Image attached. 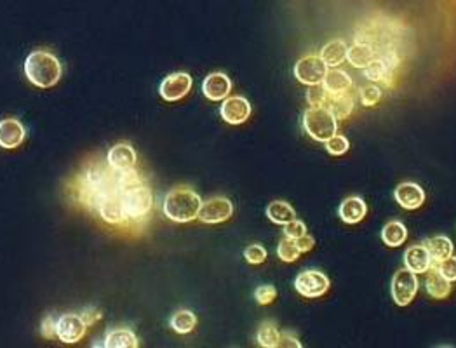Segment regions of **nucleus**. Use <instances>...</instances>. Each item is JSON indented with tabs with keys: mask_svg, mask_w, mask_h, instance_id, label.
Wrapping results in <instances>:
<instances>
[{
	"mask_svg": "<svg viewBox=\"0 0 456 348\" xmlns=\"http://www.w3.org/2000/svg\"><path fill=\"white\" fill-rule=\"evenodd\" d=\"M61 73H63V68H61L60 60L49 51H34L28 54L25 61V75L40 89H49L56 86L61 79Z\"/></svg>",
	"mask_w": 456,
	"mask_h": 348,
	"instance_id": "1",
	"label": "nucleus"
},
{
	"mask_svg": "<svg viewBox=\"0 0 456 348\" xmlns=\"http://www.w3.org/2000/svg\"><path fill=\"white\" fill-rule=\"evenodd\" d=\"M200 206H202V200L190 186H176L169 190L164 199V214L171 221L188 223L199 216Z\"/></svg>",
	"mask_w": 456,
	"mask_h": 348,
	"instance_id": "2",
	"label": "nucleus"
},
{
	"mask_svg": "<svg viewBox=\"0 0 456 348\" xmlns=\"http://www.w3.org/2000/svg\"><path fill=\"white\" fill-rule=\"evenodd\" d=\"M304 127L310 138L319 143H324L333 134H337V117L331 113V110L327 106H312V108H308L305 112Z\"/></svg>",
	"mask_w": 456,
	"mask_h": 348,
	"instance_id": "3",
	"label": "nucleus"
},
{
	"mask_svg": "<svg viewBox=\"0 0 456 348\" xmlns=\"http://www.w3.org/2000/svg\"><path fill=\"white\" fill-rule=\"evenodd\" d=\"M120 195H122L124 211H126L127 219L145 218L153 206L152 190L145 183L129 186V188H120Z\"/></svg>",
	"mask_w": 456,
	"mask_h": 348,
	"instance_id": "4",
	"label": "nucleus"
},
{
	"mask_svg": "<svg viewBox=\"0 0 456 348\" xmlns=\"http://www.w3.org/2000/svg\"><path fill=\"white\" fill-rule=\"evenodd\" d=\"M390 291H392V299L397 303V305L399 307L410 305L418 292L417 273L411 272V270L408 269H403L399 270V272H396L393 273Z\"/></svg>",
	"mask_w": 456,
	"mask_h": 348,
	"instance_id": "5",
	"label": "nucleus"
},
{
	"mask_svg": "<svg viewBox=\"0 0 456 348\" xmlns=\"http://www.w3.org/2000/svg\"><path fill=\"white\" fill-rule=\"evenodd\" d=\"M327 73V65L324 60L315 54L301 58L297 65H294V77L300 80L305 86H313V84H323L324 77Z\"/></svg>",
	"mask_w": 456,
	"mask_h": 348,
	"instance_id": "6",
	"label": "nucleus"
},
{
	"mask_svg": "<svg viewBox=\"0 0 456 348\" xmlns=\"http://www.w3.org/2000/svg\"><path fill=\"white\" fill-rule=\"evenodd\" d=\"M294 288L305 298H320L330 289V278L319 270H305L298 273Z\"/></svg>",
	"mask_w": 456,
	"mask_h": 348,
	"instance_id": "7",
	"label": "nucleus"
},
{
	"mask_svg": "<svg viewBox=\"0 0 456 348\" xmlns=\"http://www.w3.org/2000/svg\"><path fill=\"white\" fill-rule=\"evenodd\" d=\"M96 209L100 211L101 218L107 223H112V225H122V223L127 221L119 185H117L114 190H110V192L98 202Z\"/></svg>",
	"mask_w": 456,
	"mask_h": 348,
	"instance_id": "8",
	"label": "nucleus"
},
{
	"mask_svg": "<svg viewBox=\"0 0 456 348\" xmlns=\"http://www.w3.org/2000/svg\"><path fill=\"white\" fill-rule=\"evenodd\" d=\"M232 214L233 204L230 202V199H227V197H213V199L202 202L197 218L202 223H207V225H216V223L227 221Z\"/></svg>",
	"mask_w": 456,
	"mask_h": 348,
	"instance_id": "9",
	"label": "nucleus"
},
{
	"mask_svg": "<svg viewBox=\"0 0 456 348\" xmlns=\"http://www.w3.org/2000/svg\"><path fill=\"white\" fill-rule=\"evenodd\" d=\"M193 86V80L188 73L185 72H178V73H171L169 77L162 80L160 84V96L162 100L166 101H180L181 98L187 96L190 93Z\"/></svg>",
	"mask_w": 456,
	"mask_h": 348,
	"instance_id": "10",
	"label": "nucleus"
},
{
	"mask_svg": "<svg viewBox=\"0 0 456 348\" xmlns=\"http://www.w3.org/2000/svg\"><path fill=\"white\" fill-rule=\"evenodd\" d=\"M86 322L77 314H65L56 321V336L60 342L68 343V345L80 342L86 335Z\"/></svg>",
	"mask_w": 456,
	"mask_h": 348,
	"instance_id": "11",
	"label": "nucleus"
},
{
	"mask_svg": "<svg viewBox=\"0 0 456 348\" xmlns=\"http://www.w3.org/2000/svg\"><path fill=\"white\" fill-rule=\"evenodd\" d=\"M220 113L227 124H244L251 117V103L244 96H228L221 103Z\"/></svg>",
	"mask_w": 456,
	"mask_h": 348,
	"instance_id": "12",
	"label": "nucleus"
},
{
	"mask_svg": "<svg viewBox=\"0 0 456 348\" xmlns=\"http://www.w3.org/2000/svg\"><path fill=\"white\" fill-rule=\"evenodd\" d=\"M136 152L129 143H117L108 150L107 162L112 169L117 173H124V171H131L136 166Z\"/></svg>",
	"mask_w": 456,
	"mask_h": 348,
	"instance_id": "13",
	"label": "nucleus"
},
{
	"mask_svg": "<svg viewBox=\"0 0 456 348\" xmlns=\"http://www.w3.org/2000/svg\"><path fill=\"white\" fill-rule=\"evenodd\" d=\"M230 91H232V80L223 72L209 73L202 82L204 96L211 101H223L225 98H228Z\"/></svg>",
	"mask_w": 456,
	"mask_h": 348,
	"instance_id": "14",
	"label": "nucleus"
},
{
	"mask_svg": "<svg viewBox=\"0 0 456 348\" xmlns=\"http://www.w3.org/2000/svg\"><path fill=\"white\" fill-rule=\"evenodd\" d=\"M27 138V129L18 119L0 120V146L6 150L18 148Z\"/></svg>",
	"mask_w": 456,
	"mask_h": 348,
	"instance_id": "15",
	"label": "nucleus"
},
{
	"mask_svg": "<svg viewBox=\"0 0 456 348\" xmlns=\"http://www.w3.org/2000/svg\"><path fill=\"white\" fill-rule=\"evenodd\" d=\"M393 197H396V200L399 202V206L408 209V211H415V209H418L423 204V200H425V192H423L422 186L417 185V183L406 181L397 186L396 192H393Z\"/></svg>",
	"mask_w": 456,
	"mask_h": 348,
	"instance_id": "16",
	"label": "nucleus"
},
{
	"mask_svg": "<svg viewBox=\"0 0 456 348\" xmlns=\"http://www.w3.org/2000/svg\"><path fill=\"white\" fill-rule=\"evenodd\" d=\"M404 266L419 276L432 269V256L429 254L425 245H411L404 252Z\"/></svg>",
	"mask_w": 456,
	"mask_h": 348,
	"instance_id": "17",
	"label": "nucleus"
},
{
	"mask_svg": "<svg viewBox=\"0 0 456 348\" xmlns=\"http://www.w3.org/2000/svg\"><path fill=\"white\" fill-rule=\"evenodd\" d=\"M367 212V206L360 197H348L340 204L338 214H340L341 221L346 225H356V223L363 221L364 216Z\"/></svg>",
	"mask_w": 456,
	"mask_h": 348,
	"instance_id": "18",
	"label": "nucleus"
},
{
	"mask_svg": "<svg viewBox=\"0 0 456 348\" xmlns=\"http://www.w3.org/2000/svg\"><path fill=\"white\" fill-rule=\"evenodd\" d=\"M324 89L327 91V94L331 96H337V94H343L352 87V79L346 72H343L340 68H331L327 70L326 77L323 80Z\"/></svg>",
	"mask_w": 456,
	"mask_h": 348,
	"instance_id": "19",
	"label": "nucleus"
},
{
	"mask_svg": "<svg viewBox=\"0 0 456 348\" xmlns=\"http://www.w3.org/2000/svg\"><path fill=\"white\" fill-rule=\"evenodd\" d=\"M425 289L432 298L436 299H444L450 296L451 292V282L448 281L443 273L437 269L429 270L425 277Z\"/></svg>",
	"mask_w": 456,
	"mask_h": 348,
	"instance_id": "20",
	"label": "nucleus"
},
{
	"mask_svg": "<svg viewBox=\"0 0 456 348\" xmlns=\"http://www.w3.org/2000/svg\"><path fill=\"white\" fill-rule=\"evenodd\" d=\"M346 60L352 65L353 68H366L367 65L373 63L377 60V53L370 44H360L357 42L356 46H352L346 53Z\"/></svg>",
	"mask_w": 456,
	"mask_h": 348,
	"instance_id": "21",
	"label": "nucleus"
},
{
	"mask_svg": "<svg viewBox=\"0 0 456 348\" xmlns=\"http://www.w3.org/2000/svg\"><path fill=\"white\" fill-rule=\"evenodd\" d=\"M423 245L426 247V251H429V254L432 256V262H443V259L450 258L451 254H453V243H451L448 237L444 236H437V237H432V239H426Z\"/></svg>",
	"mask_w": 456,
	"mask_h": 348,
	"instance_id": "22",
	"label": "nucleus"
},
{
	"mask_svg": "<svg viewBox=\"0 0 456 348\" xmlns=\"http://www.w3.org/2000/svg\"><path fill=\"white\" fill-rule=\"evenodd\" d=\"M346 53H348V47L343 40H331L320 51V58H323L327 67H338L346 60Z\"/></svg>",
	"mask_w": 456,
	"mask_h": 348,
	"instance_id": "23",
	"label": "nucleus"
},
{
	"mask_svg": "<svg viewBox=\"0 0 456 348\" xmlns=\"http://www.w3.org/2000/svg\"><path fill=\"white\" fill-rule=\"evenodd\" d=\"M138 345L136 335L131 329H112L105 338V347L108 348H136Z\"/></svg>",
	"mask_w": 456,
	"mask_h": 348,
	"instance_id": "24",
	"label": "nucleus"
},
{
	"mask_svg": "<svg viewBox=\"0 0 456 348\" xmlns=\"http://www.w3.org/2000/svg\"><path fill=\"white\" fill-rule=\"evenodd\" d=\"M408 239V228L404 223L400 221H390L383 226L382 230V240L389 247H399L400 244L406 243Z\"/></svg>",
	"mask_w": 456,
	"mask_h": 348,
	"instance_id": "25",
	"label": "nucleus"
},
{
	"mask_svg": "<svg viewBox=\"0 0 456 348\" xmlns=\"http://www.w3.org/2000/svg\"><path fill=\"white\" fill-rule=\"evenodd\" d=\"M266 216H268L270 221H273L275 225H286L291 219L297 218V212L294 209L289 206L284 200H273V202L268 204L266 207Z\"/></svg>",
	"mask_w": 456,
	"mask_h": 348,
	"instance_id": "26",
	"label": "nucleus"
},
{
	"mask_svg": "<svg viewBox=\"0 0 456 348\" xmlns=\"http://www.w3.org/2000/svg\"><path fill=\"white\" fill-rule=\"evenodd\" d=\"M169 324L171 328L176 333H180V335H188V333H192L193 328H195L197 317L190 310H178L176 314H173Z\"/></svg>",
	"mask_w": 456,
	"mask_h": 348,
	"instance_id": "27",
	"label": "nucleus"
},
{
	"mask_svg": "<svg viewBox=\"0 0 456 348\" xmlns=\"http://www.w3.org/2000/svg\"><path fill=\"white\" fill-rule=\"evenodd\" d=\"M256 340H258V343H260V347L277 348L280 343V333L273 322L266 321L260 326V329H258Z\"/></svg>",
	"mask_w": 456,
	"mask_h": 348,
	"instance_id": "28",
	"label": "nucleus"
},
{
	"mask_svg": "<svg viewBox=\"0 0 456 348\" xmlns=\"http://www.w3.org/2000/svg\"><path fill=\"white\" fill-rule=\"evenodd\" d=\"M327 108L331 110V113H333L334 117H337V120H345L348 119V115L352 113L353 110V100L352 96H348L346 93L343 94H337V96L331 98L330 101V106Z\"/></svg>",
	"mask_w": 456,
	"mask_h": 348,
	"instance_id": "29",
	"label": "nucleus"
},
{
	"mask_svg": "<svg viewBox=\"0 0 456 348\" xmlns=\"http://www.w3.org/2000/svg\"><path fill=\"white\" fill-rule=\"evenodd\" d=\"M390 72H392V68L389 67V63H386L383 58H377L373 63L367 65V67L364 68V75H366V79L371 80V82H380V80H385V77L389 75Z\"/></svg>",
	"mask_w": 456,
	"mask_h": 348,
	"instance_id": "30",
	"label": "nucleus"
},
{
	"mask_svg": "<svg viewBox=\"0 0 456 348\" xmlns=\"http://www.w3.org/2000/svg\"><path fill=\"white\" fill-rule=\"evenodd\" d=\"M301 251L298 249L297 243L294 239H289V237H284L282 240L279 243V247H277V256H279L282 262L286 263H293L300 258Z\"/></svg>",
	"mask_w": 456,
	"mask_h": 348,
	"instance_id": "31",
	"label": "nucleus"
},
{
	"mask_svg": "<svg viewBox=\"0 0 456 348\" xmlns=\"http://www.w3.org/2000/svg\"><path fill=\"white\" fill-rule=\"evenodd\" d=\"M324 145H326V150L327 153H331V155L338 157V155H343V153L348 152L350 148V143L348 139L345 136H341V134H333L327 141H324Z\"/></svg>",
	"mask_w": 456,
	"mask_h": 348,
	"instance_id": "32",
	"label": "nucleus"
},
{
	"mask_svg": "<svg viewBox=\"0 0 456 348\" xmlns=\"http://www.w3.org/2000/svg\"><path fill=\"white\" fill-rule=\"evenodd\" d=\"M382 100V89L377 84H367L360 89V101L364 106H374Z\"/></svg>",
	"mask_w": 456,
	"mask_h": 348,
	"instance_id": "33",
	"label": "nucleus"
},
{
	"mask_svg": "<svg viewBox=\"0 0 456 348\" xmlns=\"http://www.w3.org/2000/svg\"><path fill=\"white\" fill-rule=\"evenodd\" d=\"M306 101L312 106H323L327 101V91L324 89L323 84H313L306 91Z\"/></svg>",
	"mask_w": 456,
	"mask_h": 348,
	"instance_id": "34",
	"label": "nucleus"
},
{
	"mask_svg": "<svg viewBox=\"0 0 456 348\" xmlns=\"http://www.w3.org/2000/svg\"><path fill=\"white\" fill-rule=\"evenodd\" d=\"M244 258H246V262L251 263V265H260V263H263L266 259V249L260 244L249 245V247H246V251H244Z\"/></svg>",
	"mask_w": 456,
	"mask_h": 348,
	"instance_id": "35",
	"label": "nucleus"
},
{
	"mask_svg": "<svg viewBox=\"0 0 456 348\" xmlns=\"http://www.w3.org/2000/svg\"><path fill=\"white\" fill-rule=\"evenodd\" d=\"M275 298H277V289L270 284L260 285V288H256V291H254V299H256L260 305H270Z\"/></svg>",
	"mask_w": 456,
	"mask_h": 348,
	"instance_id": "36",
	"label": "nucleus"
},
{
	"mask_svg": "<svg viewBox=\"0 0 456 348\" xmlns=\"http://www.w3.org/2000/svg\"><path fill=\"white\" fill-rule=\"evenodd\" d=\"M306 233V225L304 221H300V219H291L289 223H286L284 225V236L289 237V239H294L297 240L298 237L305 236Z\"/></svg>",
	"mask_w": 456,
	"mask_h": 348,
	"instance_id": "37",
	"label": "nucleus"
},
{
	"mask_svg": "<svg viewBox=\"0 0 456 348\" xmlns=\"http://www.w3.org/2000/svg\"><path fill=\"white\" fill-rule=\"evenodd\" d=\"M437 270L443 273L444 277L448 278L450 282L456 281V256L451 254L450 258L443 259V262L437 263Z\"/></svg>",
	"mask_w": 456,
	"mask_h": 348,
	"instance_id": "38",
	"label": "nucleus"
},
{
	"mask_svg": "<svg viewBox=\"0 0 456 348\" xmlns=\"http://www.w3.org/2000/svg\"><path fill=\"white\" fill-rule=\"evenodd\" d=\"M40 335L46 340H53L56 336V321H54L53 315H47L42 321V324H40Z\"/></svg>",
	"mask_w": 456,
	"mask_h": 348,
	"instance_id": "39",
	"label": "nucleus"
},
{
	"mask_svg": "<svg viewBox=\"0 0 456 348\" xmlns=\"http://www.w3.org/2000/svg\"><path fill=\"white\" fill-rule=\"evenodd\" d=\"M80 317H82V321L86 322V326H91L94 324V322L100 321L101 312L98 309H93V307H87V309H84V312L80 314Z\"/></svg>",
	"mask_w": 456,
	"mask_h": 348,
	"instance_id": "40",
	"label": "nucleus"
},
{
	"mask_svg": "<svg viewBox=\"0 0 456 348\" xmlns=\"http://www.w3.org/2000/svg\"><path fill=\"white\" fill-rule=\"evenodd\" d=\"M279 347H287V348H301L300 340L297 336H293L291 333H280V343Z\"/></svg>",
	"mask_w": 456,
	"mask_h": 348,
	"instance_id": "41",
	"label": "nucleus"
},
{
	"mask_svg": "<svg viewBox=\"0 0 456 348\" xmlns=\"http://www.w3.org/2000/svg\"><path fill=\"white\" fill-rule=\"evenodd\" d=\"M294 243H297L298 249H300L301 252H306V251H310V249L313 247V244H315V240H313L312 236H308V233H305V236L298 237V239L294 240Z\"/></svg>",
	"mask_w": 456,
	"mask_h": 348,
	"instance_id": "42",
	"label": "nucleus"
}]
</instances>
